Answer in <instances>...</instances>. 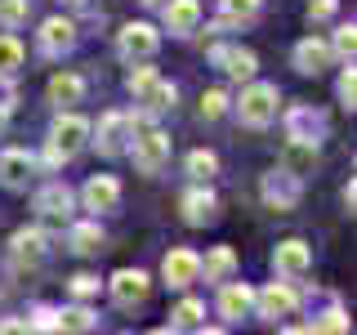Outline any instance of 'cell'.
Returning <instances> with one entry per match:
<instances>
[{
	"label": "cell",
	"instance_id": "cell-26",
	"mask_svg": "<svg viewBox=\"0 0 357 335\" xmlns=\"http://www.w3.org/2000/svg\"><path fill=\"white\" fill-rule=\"evenodd\" d=\"M67 241H72L76 255H98L103 251V228H98V223H76Z\"/></svg>",
	"mask_w": 357,
	"mask_h": 335
},
{
	"label": "cell",
	"instance_id": "cell-34",
	"mask_svg": "<svg viewBox=\"0 0 357 335\" xmlns=\"http://www.w3.org/2000/svg\"><path fill=\"white\" fill-rule=\"evenodd\" d=\"M335 94H340V103L353 112V103H357V72H353V63L340 72V85H335Z\"/></svg>",
	"mask_w": 357,
	"mask_h": 335
},
{
	"label": "cell",
	"instance_id": "cell-36",
	"mask_svg": "<svg viewBox=\"0 0 357 335\" xmlns=\"http://www.w3.org/2000/svg\"><path fill=\"white\" fill-rule=\"evenodd\" d=\"M308 331H349V318H344L340 308H331V313H321V318H312Z\"/></svg>",
	"mask_w": 357,
	"mask_h": 335
},
{
	"label": "cell",
	"instance_id": "cell-28",
	"mask_svg": "<svg viewBox=\"0 0 357 335\" xmlns=\"http://www.w3.org/2000/svg\"><path fill=\"white\" fill-rule=\"evenodd\" d=\"M98 327V318L89 313L85 304H76V308H59V331H94Z\"/></svg>",
	"mask_w": 357,
	"mask_h": 335
},
{
	"label": "cell",
	"instance_id": "cell-10",
	"mask_svg": "<svg viewBox=\"0 0 357 335\" xmlns=\"http://www.w3.org/2000/svg\"><path fill=\"white\" fill-rule=\"evenodd\" d=\"M264 201H268V210H277V215H286V210H295V201H299V179L290 174V170H273V174H264Z\"/></svg>",
	"mask_w": 357,
	"mask_h": 335
},
{
	"label": "cell",
	"instance_id": "cell-13",
	"mask_svg": "<svg viewBox=\"0 0 357 335\" xmlns=\"http://www.w3.org/2000/svg\"><path fill=\"white\" fill-rule=\"evenodd\" d=\"M31 174H36V156L31 152H22V148H5L0 152V184L5 188H27L31 184Z\"/></svg>",
	"mask_w": 357,
	"mask_h": 335
},
{
	"label": "cell",
	"instance_id": "cell-25",
	"mask_svg": "<svg viewBox=\"0 0 357 335\" xmlns=\"http://www.w3.org/2000/svg\"><path fill=\"white\" fill-rule=\"evenodd\" d=\"M50 98H54L59 107H72V103H81V98H85V81H81L76 72H59V76L50 81Z\"/></svg>",
	"mask_w": 357,
	"mask_h": 335
},
{
	"label": "cell",
	"instance_id": "cell-31",
	"mask_svg": "<svg viewBox=\"0 0 357 335\" xmlns=\"http://www.w3.org/2000/svg\"><path fill=\"white\" fill-rule=\"evenodd\" d=\"M31 18V0H0V27L14 31Z\"/></svg>",
	"mask_w": 357,
	"mask_h": 335
},
{
	"label": "cell",
	"instance_id": "cell-40",
	"mask_svg": "<svg viewBox=\"0 0 357 335\" xmlns=\"http://www.w3.org/2000/svg\"><path fill=\"white\" fill-rule=\"evenodd\" d=\"M5 130H9V107L0 103V134H5Z\"/></svg>",
	"mask_w": 357,
	"mask_h": 335
},
{
	"label": "cell",
	"instance_id": "cell-32",
	"mask_svg": "<svg viewBox=\"0 0 357 335\" xmlns=\"http://www.w3.org/2000/svg\"><path fill=\"white\" fill-rule=\"evenodd\" d=\"M353 54H357V27L349 22V27H340V31H335V40H331V59L353 63Z\"/></svg>",
	"mask_w": 357,
	"mask_h": 335
},
{
	"label": "cell",
	"instance_id": "cell-37",
	"mask_svg": "<svg viewBox=\"0 0 357 335\" xmlns=\"http://www.w3.org/2000/svg\"><path fill=\"white\" fill-rule=\"evenodd\" d=\"M94 290H98V277H89V273H76V277H72V295H76V299H89Z\"/></svg>",
	"mask_w": 357,
	"mask_h": 335
},
{
	"label": "cell",
	"instance_id": "cell-19",
	"mask_svg": "<svg viewBox=\"0 0 357 335\" xmlns=\"http://www.w3.org/2000/svg\"><path fill=\"white\" fill-rule=\"evenodd\" d=\"M295 67L304 76H317V72H326L331 67V45L326 40H317V36H304L295 45Z\"/></svg>",
	"mask_w": 357,
	"mask_h": 335
},
{
	"label": "cell",
	"instance_id": "cell-3",
	"mask_svg": "<svg viewBox=\"0 0 357 335\" xmlns=\"http://www.w3.org/2000/svg\"><path fill=\"white\" fill-rule=\"evenodd\" d=\"M277 103H282L277 85H264V81L245 85V89H241V98H237V117H241V126H250V130L273 126V121H277Z\"/></svg>",
	"mask_w": 357,
	"mask_h": 335
},
{
	"label": "cell",
	"instance_id": "cell-38",
	"mask_svg": "<svg viewBox=\"0 0 357 335\" xmlns=\"http://www.w3.org/2000/svg\"><path fill=\"white\" fill-rule=\"evenodd\" d=\"M331 14H335V0H312V5H308V22H321Z\"/></svg>",
	"mask_w": 357,
	"mask_h": 335
},
{
	"label": "cell",
	"instance_id": "cell-33",
	"mask_svg": "<svg viewBox=\"0 0 357 335\" xmlns=\"http://www.w3.org/2000/svg\"><path fill=\"white\" fill-rule=\"evenodd\" d=\"M219 5H223V22H241L259 14V0H219Z\"/></svg>",
	"mask_w": 357,
	"mask_h": 335
},
{
	"label": "cell",
	"instance_id": "cell-24",
	"mask_svg": "<svg viewBox=\"0 0 357 335\" xmlns=\"http://www.w3.org/2000/svg\"><path fill=\"white\" fill-rule=\"evenodd\" d=\"M312 165H317V143L290 139L286 152H282V170H290L295 179H304V174H312Z\"/></svg>",
	"mask_w": 357,
	"mask_h": 335
},
{
	"label": "cell",
	"instance_id": "cell-30",
	"mask_svg": "<svg viewBox=\"0 0 357 335\" xmlns=\"http://www.w3.org/2000/svg\"><path fill=\"white\" fill-rule=\"evenodd\" d=\"M201 318H206V304H201V299H183V304L170 313V327L188 331V327H201Z\"/></svg>",
	"mask_w": 357,
	"mask_h": 335
},
{
	"label": "cell",
	"instance_id": "cell-17",
	"mask_svg": "<svg viewBox=\"0 0 357 335\" xmlns=\"http://www.w3.org/2000/svg\"><path fill=\"white\" fill-rule=\"evenodd\" d=\"M273 268L282 277H304L308 268H312V251H308L304 241H282L273 251Z\"/></svg>",
	"mask_w": 357,
	"mask_h": 335
},
{
	"label": "cell",
	"instance_id": "cell-21",
	"mask_svg": "<svg viewBox=\"0 0 357 335\" xmlns=\"http://www.w3.org/2000/svg\"><path fill=\"white\" fill-rule=\"evenodd\" d=\"M237 268H241L237 251H232V246H215V251L201 260V277L219 286V282H228V277H237Z\"/></svg>",
	"mask_w": 357,
	"mask_h": 335
},
{
	"label": "cell",
	"instance_id": "cell-12",
	"mask_svg": "<svg viewBox=\"0 0 357 335\" xmlns=\"http://www.w3.org/2000/svg\"><path fill=\"white\" fill-rule=\"evenodd\" d=\"M250 308H255V290L245 282H237V277L219 282V318L223 322H241Z\"/></svg>",
	"mask_w": 357,
	"mask_h": 335
},
{
	"label": "cell",
	"instance_id": "cell-4",
	"mask_svg": "<svg viewBox=\"0 0 357 335\" xmlns=\"http://www.w3.org/2000/svg\"><path fill=\"white\" fill-rule=\"evenodd\" d=\"M156 50H161V31H156L152 22H126V27H121L116 54L126 63H148Z\"/></svg>",
	"mask_w": 357,
	"mask_h": 335
},
{
	"label": "cell",
	"instance_id": "cell-20",
	"mask_svg": "<svg viewBox=\"0 0 357 335\" xmlns=\"http://www.w3.org/2000/svg\"><path fill=\"white\" fill-rule=\"evenodd\" d=\"M45 251H50V237H45L40 228H18L14 241H9V255H14L18 264H40Z\"/></svg>",
	"mask_w": 357,
	"mask_h": 335
},
{
	"label": "cell",
	"instance_id": "cell-14",
	"mask_svg": "<svg viewBox=\"0 0 357 335\" xmlns=\"http://www.w3.org/2000/svg\"><path fill=\"white\" fill-rule=\"evenodd\" d=\"M81 201H85V210H116V201H121V184L112 174H94L89 184L81 188Z\"/></svg>",
	"mask_w": 357,
	"mask_h": 335
},
{
	"label": "cell",
	"instance_id": "cell-5",
	"mask_svg": "<svg viewBox=\"0 0 357 335\" xmlns=\"http://www.w3.org/2000/svg\"><path fill=\"white\" fill-rule=\"evenodd\" d=\"M98 139H89V143H94V148L98 152H103V156H121V152H126L130 148V134H134V117H130V112H103V117H98Z\"/></svg>",
	"mask_w": 357,
	"mask_h": 335
},
{
	"label": "cell",
	"instance_id": "cell-9",
	"mask_svg": "<svg viewBox=\"0 0 357 335\" xmlns=\"http://www.w3.org/2000/svg\"><path fill=\"white\" fill-rule=\"evenodd\" d=\"M255 308H259V318H268V322H282V318H290V313L299 308V295H295L290 282H273V286H264L259 295H255Z\"/></svg>",
	"mask_w": 357,
	"mask_h": 335
},
{
	"label": "cell",
	"instance_id": "cell-18",
	"mask_svg": "<svg viewBox=\"0 0 357 335\" xmlns=\"http://www.w3.org/2000/svg\"><path fill=\"white\" fill-rule=\"evenodd\" d=\"M286 134L290 139H304V143H317L326 134V117L312 107H290L286 112Z\"/></svg>",
	"mask_w": 357,
	"mask_h": 335
},
{
	"label": "cell",
	"instance_id": "cell-42",
	"mask_svg": "<svg viewBox=\"0 0 357 335\" xmlns=\"http://www.w3.org/2000/svg\"><path fill=\"white\" fill-rule=\"evenodd\" d=\"M67 5H85V0H67Z\"/></svg>",
	"mask_w": 357,
	"mask_h": 335
},
{
	"label": "cell",
	"instance_id": "cell-1",
	"mask_svg": "<svg viewBox=\"0 0 357 335\" xmlns=\"http://www.w3.org/2000/svg\"><path fill=\"white\" fill-rule=\"evenodd\" d=\"M130 156L139 174H161L170 161V134L148 126V117H134V134H130Z\"/></svg>",
	"mask_w": 357,
	"mask_h": 335
},
{
	"label": "cell",
	"instance_id": "cell-8",
	"mask_svg": "<svg viewBox=\"0 0 357 335\" xmlns=\"http://www.w3.org/2000/svg\"><path fill=\"white\" fill-rule=\"evenodd\" d=\"M161 277H165V286H174V290L201 282V255L188 251V246H178V251H170L161 260Z\"/></svg>",
	"mask_w": 357,
	"mask_h": 335
},
{
	"label": "cell",
	"instance_id": "cell-41",
	"mask_svg": "<svg viewBox=\"0 0 357 335\" xmlns=\"http://www.w3.org/2000/svg\"><path fill=\"white\" fill-rule=\"evenodd\" d=\"M143 5H165V0H143Z\"/></svg>",
	"mask_w": 357,
	"mask_h": 335
},
{
	"label": "cell",
	"instance_id": "cell-11",
	"mask_svg": "<svg viewBox=\"0 0 357 335\" xmlns=\"http://www.w3.org/2000/svg\"><path fill=\"white\" fill-rule=\"evenodd\" d=\"M210 63H215L219 72H228L232 81H250L255 67H259V59H255L250 50H241V45H215V50H210Z\"/></svg>",
	"mask_w": 357,
	"mask_h": 335
},
{
	"label": "cell",
	"instance_id": "cell-2",
	"mask_svg": "<svg viewBox=\"0 0 357 335\" xmlns=\"http://www.w3.org/2000/svg\"><path fill=\"white\" fill-rule=\"evenodd\" d=\"M130 94H134V103H139L143 112H165V107H174V85L165 81L156 67H134L130 72Z\"/></svg>",
	"mask_w": 357,
	"mask_h": 335
},
{
	"label": "cell",
	"instance_id": "cell-27",
	"mask_svg": "<svg viewBox=\"0 0 357 335\" xmlns=\"http://www.w3.org/2000/svg\"><path fill=\"white\" fill-rule=\"evenodd\" d=\"M215 170H219V156H215V152L197 148L192 156H188V179H192V184H210V179H215Z\"/></svg>",
	"mask_w": 357,
	"mask_h": 335
},
{
	"label": "cell",
	"instance_id": "cell-15",
	"mask_svg": "<svg viewBox=\"0 0 357 335\" xmlns=\"http://www.w3.org/2000/svg\"><path fill=\"white\" fill-rule=\"evenodd\" d=\"M36 210L45 219H72V210H76L72 188H67V184H45L36 193Z\"/></svg>",
	"mask_w": 357,
	"mask_h": 335
},
{
	"label": "cell",
	"instance_id": "cell-6",
	"mask_svg": "<svg viewBox=\"0 0 357 335\" xmlns=\"http://www.w3.org/2000/svg\"><path fill=\"white\" fill-rule=\"evenodd\" d=\"M89 139H94V126H89L85 117H76V112H59V121H54V130H50V143L63 156H76Z\"/></svg>",
	"mask_w": 357,
	"mask_h": 335
},
{
	"label": "cell",
	"instance_id": "cell-16",
	"mask_svg": "<svg viewBox=\"0 0 357 335\" xmlns=\"http://www.w3.org/2000/svg\"><path fill=\"white\" fill-rule=\"evenodd\" d=\"M197 27H201L197 0H165V31H170V36H192Z\"/></svg>",
	"mask_w": 357,
	"mask_h": 335
},
{
	"label": "cell",
	"instance_id": "cell-7",
	"mask_svg": "<svg viewBox=\"0 0 357 335\" xmlns=\"http://www.w3.org/2000/svg\"><path fill=\"white\" fill-rule=\"evenodd\" d=\"M107 290H112V299H116V308H139L143 299H148L152 282H148L143 268H121V273H112Z\"/></svg>",
	"mask_w": 357,
	"mask_h": 335
},
{
	"label": "cell",
	"instance_id": "cell-35",
	"mask_svg": "<svg viewBox=\"0 0 357 335\" xmlns=\"http://www.w3.org/2000/svg\"><path fill=\"white\" fill-rule=\"evenodd\" d=\"M223 112H228V94H223V89H210V94H201V117H206V121H219Z\"/></svg>",
	"mask_w": 357,
	"mask_h": 335
},
{
	"label": "cell",
	"instance_id": "cell-39",
	"mask_svg": "<svg viewBox=\"0 0 357 335\" xmlns=\"http://www.w3.org/2000/svg\"><path fill=\"white\" fill-rule=\"evenodd\" d=\"M0 331H5V335H18V331H31V327L22 318H5V322H0Z\"/></svg>",
	"mask_w": 357,
	"mask_h": 335
},
{
	"label": "cell",
	"instance_id": "cell-23",
	"mask_svg": "<svg viewBox=\"0 0 357 335\" xmlns=\"http://www.w3.org/2000/svg\"><path fill=\"white\" fill-rule=\"evenodd\" d=\"M215 215H219V201H215V193H210V188H192V193L183 197V219L192 223V228L215 223Z\"/></svg>",
	"mask_w": 357,
	"mask_h": 335
},
{
	"label": "cell",
	"instance_id": "cell-22",
	"mask_svg": "<svg viewBox=\"0 0 357 335\" xmlns=\"http://www.w3.org/2000/svg\"><path fill=\"white\" fill-rule=\"evenodd\" d=\"M76 45V22L72 18H45L40 22V50L45 54H63Z\"/></svg>",
	"mask_w": 357,
	"mask_h": 335
},
{
	"label": "cell",
	"instance_id": "cell-29",
	"mask_svg": "<svg viewBox=\"0 0 357 335\" xmlns=\"http://www.w3.org/2000/svg\"><path fill=\"white\" fill-rule=\"evenodd\" d=\"M22 67V45L14 31H0V76H9V72H18Z\"/></svg>",
	"mask_w": 357,
	"mask_h": 335
}]
</instances>
